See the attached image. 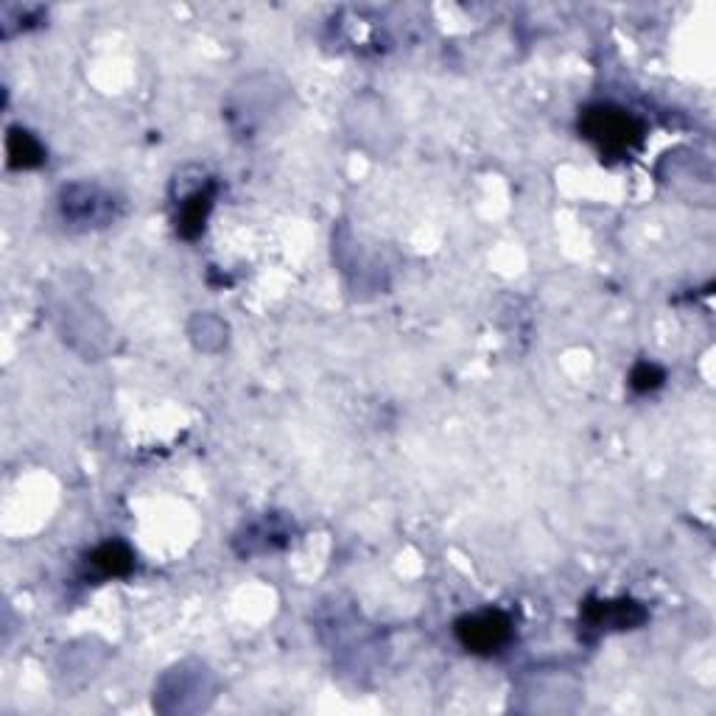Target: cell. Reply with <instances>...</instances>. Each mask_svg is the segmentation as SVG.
<instances>
[{"label": "cell", "instance_id": "obj_1", "mask_svg": "<svg viewBox=\"0 0 716 716\" xmlns=\"http://www.w3.org/2000/svg\"><path fill=\"white\" fill-rule=\"evenodd\" d=\"M579 132L602 152V158H629L644 143V121L613 104L588 107L579 118Z\"/></svg>", "mask_w": 716, "mask_h": 716}, {"label": "cell", "instance_id": "obj_2", "mask_svg": "<svg viewBox=\"0 0 716 716\" xmlns=\"http://www.w3.org/2000/svg\"><path fill=\"white\" fill-rule=\"evenodd\" d=\"M456 638L473 655H495L513 641V618L504 611H478L456 622Z\"/></svg>", "mask_w": 716, "mask_h": 716}, {"label": "cell", "instance_id": "obj_3", "mask_svg": "<svg viewBox=\"0 0 716 716\" xmlns=\"http://www.w3.org/2000/svg\"><path fill=\"white\" fill-rule=\"evenodd\" d=\"M59 208H62V216L68 222H73L77 228H107V224L115 219V196L95 185H84V182H77L62 191V199H59Z\"/></svg>", "mask_w": 716, "mask_h": 716}, {"label": "cell", "instance_id": "obj_4", "mask_svg": "<svg viewBox=\"0 0 716 716\" xmlns=\"http://www.w3.org/2000/svg\"><path fill=\"white\" fill-rule=\"evenodd\" d=\"M280 101H283V93L272 88V79H266L263 88H255V79H250V82H244L235 90L230 118H233V123L241 132H255L266 121V112L272 115V110Z\"/></svg>", "mask_w": 716, "mask_h": 716}, {"label": "cell", "instance_id": "obj_5", "mask_svg": "<svg viewBox=\"0 0 716 716\" xmlns=\"http://www.w3.org/2000/svg\"><path fill=\"white\" fill-rule=\"evenodd\" d=\"M216 182L202 180L196 188L180 193V199H177V233L182 239L193 241L204 233L210 210H213V202H216Z\"/></svg>", "mask_w": 716, "mask_h": 716}, {"label": "cell", "instance_id": "obj_6", "mask_svg": "<svg viewBox=\"0 0 716 716\" xmlns=\"http://www.w3.org/2000/svg\"><path fill=\"white\" fill-rule=\"evenodd\" d=\"M647 618V611L629 599L618 602H588L585 622L596 629H633Z\"/></svg>", "mask_w": 716, "mask_h": 716}, {"label": "cell", "instance_id": "obj_7", "mask_svg": "<svg viewBox=\"0 0 716 716\" xmlns=\"http://www.w3.org/2000/svg\"><path fill=\"white\" fill-rule=\"evenodd\" d=\"M88 565L99 577H127L134 568V552L121 541H107L88 554Z\"/></svg>", "mask_w": 716, "mask_h": 716}, {"label": "cell", "instance_id": "obj_8", "mask_svg": "<svg viewBox=\"0 0 716 716\" xmlns=\"http://www.w3.org/2000/svg\"><path fill=\"white\" fill-rule=\"evenodd\" d=\"M289 537H292L289 524H283L278 515H269V518L252 524L241 541H244V554H266L274 548H283Z\"/></svg>", "mask_w": 716, "mask_h": 716}, {"label": "cell", "instance_id": "obj_9", "mask_svg": "<svg viewBox=\"0 0 716 716\" xmlns=\"http://www.w3.org/2000/svg\"><path fill=\"white\" fill-rule=\"evenodd\" d=\"M7 158L12 169H37L46 163V147L29 132V129L12 127L7 138Z\"/></svg>", "mask_w": 716, "mask_h": 716}, {"label": "cell", "instance_id": "obj_10", "mask_svg": "<svg viewBox=\"0 0 716 716\" xmlns=\"http://www.w3.org/2000/svg\"><path fill=\"white\" fill-rule=\"evenodd\" d=\"M191 333H193V336H199V339H193V342H196L202 350H216L210 339H216L219 347H222V344L228 342V325H224L222 320H216V316H210V314H199L196 320H193Z\"/></svg>", "mask_w": 716, "mask_h": 716}, {"label": "cell", "instance_id": "obj_11", "mask_svg": "<svg viewBox=\"0 0 716 716\" xmlns=\"http://www.w3.org/2000/svg\"><path fill=\"white\" fill-rule=\"evenodd\" d=\"M664 381H666V373L653 362H638L633 367V373H629V386H633L635 392H641V395L660 390Z\"/></svg>", "mask_w": 716, "mask_h": 716}]
</instances>
